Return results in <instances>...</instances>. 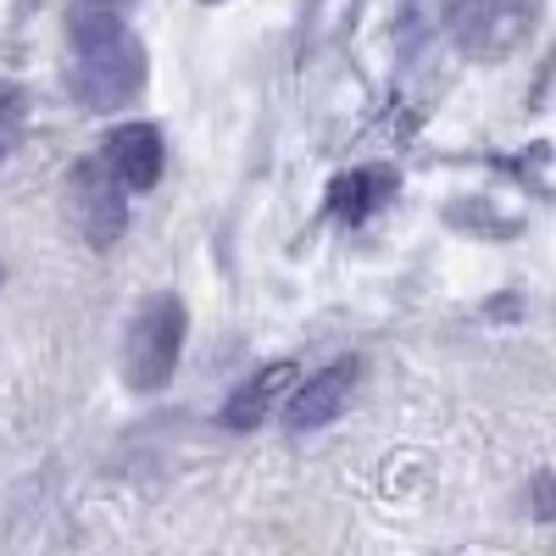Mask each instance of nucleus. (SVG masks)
Masks as SVG:
<instances>
[{"label": "nucleus", "mask_w": 556, "mask_h": 556, "mask_svg": "<svg viewBox=\"0 0 556 556\" xmlns=\"http://www.w3.org/2000/svg\"><path fill=\"white\" fill-rule=\"evenodd\" d=\"M67 45H73L67 89H73L78 106H89V112H123L139 89H146V45L134 39L123 12L78 7L67 17Z\"/></svg>", "instance_id": "nucleus-1"}, {"label": "nucleus", "mask_w": 556, "mask_h": 556, "mask_svg": "<svg viewBox=\"0 0 556 556\" xmlns=\"http://www.w3.org/2000/svg\"><path fill=\"white\" fill-rule=\"evenodd\" d=\"M545 0H445V34L468 62H513L540 34Z\"/></svg>", "instance_id": "nucleus-2"}, {"label": "nucleus", "mask_w": 556, "mask_h": 556, "mask_svg": "<svg viewBox=\"0 0 556 556\" xmlns=\"http://www.w3.org/2000/svg\"><path fill=\"white\" fill-rule=\"evenodd\" d=\"M184 334H190V312L178 295H151L134 312L123 334V379L128 390H167L184 356Z\"/></svg>", "instance_id": "nucleus-3"}, {"label": "nucleus", "mask_w": 556, "mask_h": 556, "mask_svg": "<svg viewBox=\"0 0 556 556\" xmlns=\"http://www.w3.org/2000/svg\"><path fill=\"white\" fill-rule=\"evenodd\" d=\"M67 217L84 235V245L112 251L128 228V190L101 167V156H84L67 173Z\"/></svg>", "instance_id": "nucleus-4"}, {"label": "nucleus", "mask_w": 556, "mask_h": 556, "mask_svg": "<svg viewBox=\"0 0 556 556\" xmlns=\"http://www.w3.org/2000/svg\"><path fill=\"white\" fill-rule=\"evenodd\" d=\"M96 156H101V167L123 184L128 195H139V190H156V184H162V173H167V139H162L156 123H117V128H106Z\"/></svg>", "instance_id": "nucleus-5"}, {"label": "nucleus", "mask_w": 556, "mask_h": 556, "mask_svg": "<svg viewBox=\"0 0 556 556\" xmlns=\"http://www.w3.org/2000/svg\"><path fill=\"white\" fill-rule=\"evenodd\" d=\"M356 379H362V356H340L329 367H317L312 379H301L285 401V429L295 434H312L323 424H334V417L345 412V401L356 395Z\"/></svg>", "instance_id": "nucleus-6"}, {"label": "nucleus", "mask_w": 556, "mask_h": 556, "mask_svg": "<svg viewBox=\"0 0 556 556\" xmlns=\"http://www.w3.org/2000/svg\"><path fill=\"white\" fill-rule=\"evenodd\" d=\"M395 190H401L395 167H351V173L329 178V195H323V201H329V212L340 223H362V217H374Z\"/></svg>", "instance_id": "nucleus-7"}, {"label": "nucleus", "mask_w": 556, "mask_h": 556, "mask_svg": "<svg viewBox=\"0 0 556 556\" xmlns=\"http://www.w3.org/2000/svg\"><path fill=\"white\" fill-rule=\"evenodd\" d=\"M290 379H295V367H290V362H267L262 374H251V379H245L235 395L223 401L217 424H223V429H256V424H267L273 401L290 390Z\"/></svg>", "instance_id": "nucleus-8"}, {"label": "nucleus", "mask_w": 556, "mask_h": 556, "mask_svg": "<svg viewBox=\"0 0 556 556\" xmlns=\"http://www.w3.org/2000/svg\"><path fill=\"white\" fill-rule=\"evenodd\" d=\"M28 134V89L23 84H0V167H7Z\"/></svg>", "instance_id": "nucleus-9"}, {"label": "nucleus", "mask_w": 556, "mask_h": 556, "mask_svg": "<svg viewBox=\"0 0 556 556\" xmlns=\"http://www.w3.org/2000/svg\"><path fill=\"white\" fill-rule=\"evenodd\" d=\"M78 7H106V12H128L134 0H78Z\"/></svg>", "instance_id": "nucleus-10"}, {"label": "nucleus", "mask_w": 556, "mask_h": 556, "mask_svg": "<svg viewBox=\"0 0 556 556\" xmlns=\"http://www.w3.org/2000/svg\"><path fill=\"white\" fill-rule=\"evenodd\" d=\"M0 278H7V273H0Z\"/></svg>", "instance_id": "nucleus-11"}]
</instances>
